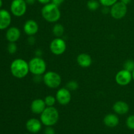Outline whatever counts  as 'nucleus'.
Masks as SVG:
<instances>
[{
  "mask_svg": "<svg viewBox=\"0 0 134 134\" xmlns=\"http://www.w3.org/2000/svg\"><path fill=\"white\" fill-rule=\"evenodd\" d=\"M118 0H99V2L101 5H103V7H111Z\"/></svg>",
  "mask_w": 134,
  "mask_h": 134,
  "instance_id": "obj_24",
  "label": "nucleus"
},
{
  "mask_svg": "<svg viewBox=\"0 0 134 134\" xmlns=\"http://www.w3.org/2000/svg\"><path fill=\"white\" fill-rule=\"evenodd\" d=\"M52 31L56 37H61L64 34V27L61 24L57 23L54 25Z\"/></svg>",
  "mask_w": 134,
  "mask_h": 134,
  "instance_id": "obj_19",
  "label": "nucleus"
},
{
  "mask_svg": "<svg viewBox=\"0 0 134 134\" xmlns=\"http://www.w3.org/2000/svg\"><path fill=\"white\" fill-rule=\"evenodd\" d=\"M37 1L39 3L43 4V5H44L51 2V0H37Z\"/></svg>",
  "mask_w": 134,
  "mask_h": 134,
  "instance_id": "obj_31",
  "label": "nucleus"
},
{
  "mask_svg": "<svg viewBox=\"0 0 134 134\" xmlns=\"http://www.w3.org/2000/svg\"><path fill=\"white\" fill-rule=\"evenodd\" d=\"M24 134H30V133H24Z\"/></svg>",
  "mask_w": 134,
  "mask_h": 134,
  "instance_id": "obj_37",
  "label": "nucleus"
},
{
  "mask_svg": "<svg viewBox=\"0 0 134 134\" xmlns=\"http://www.w3.org/2000/svg\"><path fill=\"white\" fill-rule=\"evenodd\" d=\"M2 5H3V1H2V0H0V9H1Z\"/></svg>",
  "mask_w": 134,
  "mask_h": 134,
  "instance_id": "obj_35",
  "label": "nucleus"
},
{
  "mask_svg": "<svg viewBox=\"0 0 134 134\" xmlns=\"http://www.w3.org/2000/svg\"><path fill=\"white\" fill-rule=\"evenodd\" d=\"M11 23V15L8 10L0 9V30H5Z\"/></svg>",
  "mask_w": 134,
  "mask_h": 134,
  "instance_id": "obj_14",
  "label": "nucleus"
},
{
  "mask_svg": "<svg viewBox=\"0 0 134 134\" xmlns=\"http://www.w3.org/2000/svg\"><path fill=\"white\" fill-rule=\"evenodd\" d=\"M120 1H121L122 3H123L125 4V5H128L131 1H132V0H120Z\"/></svg>",
  "mask_w": 134,
  "mask_h": 134,
  "instance_id": "obj_34",
  "label": "nucleus"
},
{
  "mask_svg": "<svg viewBox=\"0 0 134 134\" xmlns=\"http://www.w3.org/2000/svg\"><path fill=\"white\" fill-rule=\"evenodd\" d=\"M126 126L129 129L134 130V115H130L126 119Z\"/></svg>",
  "mask_w": 134,
  "mask_h": 134,
  "instance_id": "obj_25",
  "label": "nucleus"
},
{
  "mask_svg": "<svg viewBox=\"0 0 134 134\" xmlns=\"http://www.w3.org/2000/svg\"><path fill=\"white\" fill-rule=\"evenodd\" d=\"M44 134H56V132L52 126H47L44 129Z\"/></svg>",
  "mask_w": 134,
  "mask_h": 134,
  "instance_id": "obj_27",
  "label": "nucleus"
},
{
  "mask_svg": "<svg viewBox=\"0 0 134 134\" xmlns=\"http://www.w3.org/2000/svg\"><path fill=\"white\" fill-rule=\"evenodd\" d=\"M41 15L47 22L56 23L61 17V12L58 6L51 2L44 5L42 8Z\"/></svg>",
  "mask_w": 134,
  "mask_h": 134,
  "instance_id": "obj_2",
  "label": "nucleus"
},
{
  "mask_svg": "<svg viewBox=\"0 0 134 134\" xmlns=\"http://www.w3.org/2000/svg\"><path fill=\"white\" fill-rule=\"evenodd\" d=\"M47 107L44 99L37 98L32 101L31 105H30V110L31 112L36 115L41 114L43 111Z\"/></svg>",
  "mask_w": 134,
  "mask_h": 134,
  "instance_id": "obj_13",
  "label": "nucleus"
},
{
  "mask_svg": "<svg viewBox=\"0 0 134 134\" xmlns=\"http://www.w3.org/2000/svg\"><path fill=\"white\" fill-rule=\"evenodd\" d=\"M59 120V113L57 109L54 106L47 107L40 116L42 124L46 126H52L58 122Z\"/></svg>",
  "mask_w": 134,
  "mask_h": 134,
  "instance_id": "obj_3",
  "label": "nucleus"
},
{
  "mask_svg": "<svg viewBox=\"0 0 134 134\" xmlns=\"http://www.w3.org/2000/svg\"><path fill=\"white\" fill-rule=\"evenodd\" d=\"M25 1H26L27 5H34V4H35V3L36 2L37 0H25Z\"/></svg>",
  "mask_w": 134,
  "mask_h": 134,
  "instance_id": "obj_32",
  "label": "nucleus"
},
{
  "mask_svg": "<svg viewBox=\"0 0 134 134\" xmlns=\"http://www.w3.org/2000/svg\"><path fill=\"white\" fill-rule=\"evenodd\" d=\"M55 97L58 103L62 105H66L69 104L71 100V94L70 90H68L66 87L58 89Z\"/></svg>",
  "mask_w": 134,
  "mask_h": 134,
  "instance_id": "obj_10",
  "label": "nucleus"
},
{
  "mask_svg": "<svg viewBox=\"0 0 134 134\" xmlns=\"http://www.w3.org/2000/svg\"><path fill=\"white\" fill-rule=\"evenodd\" d=\"M132 79H133V80L134 81V70L132 72Z\"/></svg>",
  "mask_w": 134,
  "mask_h": 134,
  "instance_id": "obj_36",
  "label": "nucleus"
},
{
  "mask_svg": "<svg viewBox=\"0 0 134 134\" xmlns=\"http://www.w3.org/2000/svg\"><path fill=\"white\" fill-rule=\"evenodd\" d=\"M119 118L115 114L110 113L106 115L103 119V122L105 125L109 128H115L119 124Z\"/></svg>",
  "mask_w": 134,
  "mask_h": 134,
  "instance_id": "obj_18",
  "label": "nucleus"
},
{
  "mask_svg": "<svg viewBox=\"0 0 134 134\" xmlns=\"http://www.w3.org/2000/svg\"><path fill=\"white\" fill-rule=\"evenodd\" d=\"M10 69L12 75L17 79L24 78L30 72L28 63L21 58L13 60L10 64Z\"/></svg>",
  "mask_w": 134,
  "mask_h": 134,
  "instance_id": "obj_1",
  "label": "nucleus"
},
{
  "mask_svg": "<svg viewBox=\"0 0 134 134\" xmlns=\"http://www.w3.org/2000/svg\"><path fill=\"white\" fill-rule=\"evenodd\" d=\"M10 12L16 17L24 15L27 10V3L25 0H13L10 4Z\"/></svg>",
  "mask_w": 134,
  "mask_h": 134,
  "instance_id": "obj_8",
  "label": "nucleus"
},
{
  "mask_svg": "<svg viewBox=\"0 0 134 134\" xmlns=\"http://www.w3.org/2000/svg\"><path fill=\"white\" fill-rule=\"evenodd\" d=\"M42 124H43L41 120L35 118H32L26 122V128L28 132L32 133H36L41 130Z\"/></svg>",
  "mask_w": 134,
  "mask_h": 134,
  "instance_id": "obj_12",
  "label": "nucleus"
},
{
  "mask_svg": "<svg viewBox=\"0 0 134 134\" xmlns=\"http://www.w3.org/2000/svg\"><path fill=\"white\" fill-rule=\"evenodd\" d=\"M21 35L20 30L16 27H10L6 32V39L9 43H16Z\"/></svg>",
  "mask_w": 134,
  "mask_h": 134,
  "instance_id": "obj_16",
  "label": "nucleus"
},
{
  "mask_svg": "<svg viewBox=\"0 0 134 134\" xmlns=\"http://www.w3.org/2000/svg\"><path fill=\"white\" fill-rule=\"evenodd\" d=\"M124 69L127 71L132 72L134 70V60H128L124 62Z\"/></svg>",
  "mask_w": 134,
  "mask_h": 134,
  "instance_id": "obj_22",
  "label": "nucleus"
},
{
  "mask_svg": "<svg viewBox=\"0 0 134 134\" xmlns=\"http://www.w3.org/2000/svg\"><path fill=\"white\" fill-rule=\"evenodd\" d=\"M44 101L47 107H52V106L54 105L56 102H57V101H56V97L51 95L47 96L44 98Z\"/></svg>",
  "mask_w": 134,
  "mask_h": 134,
  "instance_id": "obj_21",
  "label": "nucleus"
},
{
  "mask_svg": "<svg viewBox=\"0 0 134 134\" xmlns=\"http://www.w3.org/2000/svg\"><path fill=\"white\" fill-rule=\"evenodd\" d=\"M27 41H28L29 44H31V45H33V44H35V37H34V35L29 36V38H28V39H27Z\"/></svg>",
  "mask_w": 134,
  "mask_h": 134,
  "instance_id": "obj_29",
  "label": "nucleus"
},
{
  "mask_svg": "<svg viewBox=\"0 0 134 134\" xmlns=\"http://www.w3.org/2000/svg\"><path fill=\"white\" fill-rule=\"evenodd\" d=\"M23 30L25 34L29 36L34 35L39 31V25L34 20H27L24 23Z\"/></svg>",
  "mask_w": 134,
  "mask_h": 134,
  "instance_id": "obj_11",
  "label": "nucleus"
},
{
  "mask_svg": "<svg viewBox=\"0 0 134 134\" xmlns=\"http://www.w3.org/2000/svg\"><path fill=\"white\" fill-rule=\"evenodd\" d=\"M132 80V72L124 69L119 71L115 76V81L120 86H126L130 83Z\"/></svg>",
  "mask_w": 134,
  "mask_h": 134,
  "instance_id": "obj_9",
  "label": "nucleus"
},
{
  "mask_svg": "<svg viewBox=\"0 0 134 134\" xmlns=\"http://www.w3.org/2000/svg\"><path fill=\"white\" fill-rule=\"evenodd\" d=\"M99 2L97 0H89L87 2L86 6L90 10L95 11L99 7Z\"/></svg>",
  "mask_w": 134,
  "mask_h": 134,
  "instance_id": "obj_20",
  "label": "nucleus"
},
{
  "mask_svg": "<svg viewBox=\"0 0 134 134\" xmlns=\"http://www.w3.org/2000/svg\"><path fill=\"white\" fill-rule=\"evenodd\" d=\"M35 55H36V56H38V57H41V56L42 55L41 50L37 49V51H35Z\"/></svg>",
  "mask_w": 134,
  "mask_h": 134,
  "instance_id": "obj_33",
  "label": "nucleus"
},
{
  "mask_svg": "<svg viewBox=\"0 0 134 134\" xmlns=\"http://www.w3.org/2000/svg\"><path fill=\"white\" fill-rule=\"evenodd\" d=\"M50 51L53 54L60 56L65 52L67 44L65 41L61 37H56L51 42L49 45Z\"/></svg>",
  "mask_w": 134,
  "mask_h": 134,
  "instance_id": "obj_6",
  "label": "nucleus"
},
{
  "mask_svg": "<svg viewBox=\"0 0 134 134\" xmlns=\"http://www.w3.org/2000/svg\"><path fill=\"white\" fill-rule=\"evenodd\" d=\"M66 88L70 91H74L78 89L79 84L75 81H70L67 83Z\"/></svg>",
  "mask_w": 134,
  "mask_h": 134,
  "instance_id": "obj_23",
  "label": "nucleus"
},
{
  "mask_svg": "<svg viewBox=\"0 0 134 134\" xmlns=\"http://www.w3.org/2000/svg\"><path fill=\"white\" fill-rule=\"evenodd\" d=\"M43 81L44 85L49 88L55 89L61 85L62 77L55 71H46L43 75Z\"/></svg>",
  "mask_w": 134,
  "mask_h": 134,
  "instance_id": "obj_5",
  "label": "nucleus"
},
{
  "mask_svg": "<svg viewBox=\"0 0 134 134\" xmlns=\"http://www.w3.org/2000/svg\"><path fill=\"white\" fill-rule=\"evenodd\" d=\"M30 72L34 75H42L47 71V64L41 57L35 56L29 61Z\"/></svg>",
  "mask_w": 134,
  "mask_h": 134,
  "instance_id": "obj_4",
  "label": "nucleus"
},
{
  "mask_svg": "<svg viewBox=\"0 0 134 134\" xmlns=\"http://www.w3.org/2000/svg\"><path fill=\"white\" fill-rule=\"evenodd\" d=\"M77 62L81 68H89L92 64V59L88 54L81 53L77 56Z\"/></svg>",
  "mask_w": 134,
  "mask_h": 134,
  "instance_id": "obj_17",
  "label": "nucleus"
},
{
  "mask_svg": "<svg viewBox=\"0 0 134 134\" xmlns=\"http://www.w3.org/2000/svg\"><path fill=\"white\" fill-rule=\"evenodd\" d=\"M127 11V5L121 1H117L110 8V14L111 16L116 20H120L124 18L126 15Z\"/></svg>",
  "mask_w": 134,
  "mask_h": 134,
  "instance_id": "obj_7",
  "label": "nucleus"
},
{
  "mask_svg": "<svg viewBox=\"0 0 134 134\" xmlns=\"http://www.w3.org/2000/svg\"><path fill=\"white\" fill-rule=\"evenodd\" d=\"M102 13L105 14H108L109 13H110V9L108 7H103V9H102Z\"/></svg>",
  "mask_w": 134,
  "mask_h": 134,
  "instance_id": "obj_30",
  "label": "nucleus"
},
{
  "mask_svg": "<svg viewBox=\"0 0 134 134\" xmlns=\"http://www.w3.org/2000/svg\"><path fill=\"white\" fill-rule=\"evenodd\" d=\"M7 51L9 53L13 54L17 51V46L15 43H9L7 46Z\"/></svg>",
  "mask_w": 134,
  "mask_h": 134,
  "instance_id": "obj_26",
  "label": "nucleus"
},
{
  "mask_svg": "<svg viewBox=\"0 0 134 134\" xmlns=\"http://www.w3.org/2000/svg\"><path fill=\"white\" fill-rule=\"evenodd\" d=\"M64 1L65 0H51V3H52L55 4V5L59 7L64 2Z\"/></svg>",
  "mask_w": 134,
  "mask_h": 134,
  "instance_id": "obj_28",
  "label": "nucleus"
},
{
  "mask_svg": "<svg viewBox=\"0 0 134 134\" xmlns=\"http://www.w3.org/2000/svg\"><path fill=\"white\" fill-rule=\"evenodd\" d=\"M113 109L115 113L120 115H124L128 113L130 110V107L126 102L124 101H118L113 104Z\"/></svg>",
  "mask_w": 134,
  "mask_h": 134,
  "instance_id": "obj_15",
  "label": "nucleus"
}]
</instances>
